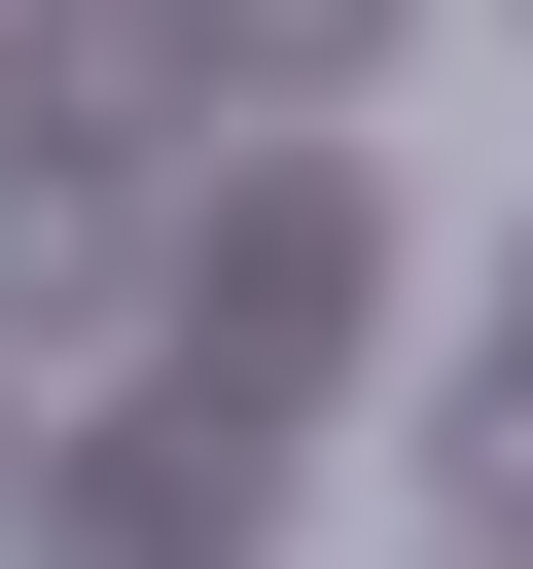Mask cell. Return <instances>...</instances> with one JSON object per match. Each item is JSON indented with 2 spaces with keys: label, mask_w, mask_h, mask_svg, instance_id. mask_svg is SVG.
<instances>
[{
  "label": "cell",
  "mask_w": 533,
  "mask_h": 569,
  "mask_svg": "<svg viewBox=\"0 0 533 569\" xmlns=\"http://www.w3.org/2000/svg\"><path fill=\"white\" fill-rule=\"evenodd\" d=\"M320 356H391V213L355 178H213V427H284Z\"/></svg>",
  "instance_id": "cell-1"
},
{
  "label": "cell",
  "mask_w": 533,
  "mask_h": 569,
  "mask_svg": "<svg viewBox=\"0 0 533 569\" xmlns=\"http://www.w3.org/2000/svg\"><path fill=\"white\" fill-rule=\"evenodd\" d=\"M249 498H284V427H213V391H142L107 462H36V569H249Z\"/></svg>",
  "instance_id": "cell-2"
},
{
  "label": "cell",
  "mask_w": 533,
  "mask_h": 569,
  "mask_svg": "<svg viewBox=\"0 0 533 569\" xmlns=\"http://www.w3.org/2000/svg\"><path fill=\"white\" fill-rule=\"evenodd\" d=\"M178 107H213V71H178V0H0V142H107V178H142Z\"/></svg>",
  "instance_id": "cell-3"
},
{
  "label": "cell",
  "mask_w": 533,
  "mask_h": 569,
  "mask_svg": "<svg viewBox=\"0 0 533 569\" xmlns=\"http://www.w3.org/2000/svg\"><path fill=\"white\" fill-rule=\"evenodd\" d=\"M0 356H142V213H107V178H71V213L0 178Z\"/></svg>",
  "instance_id": "cell-4"
},
{
  "label": "cell",
  "mask_w": 533,
  "mask_h": 569,
  "mask_svg": "<svg viewBox=\"0 0 533 569\" xmlns=\"http://www.w3.org/2000/svg\"><path fill=\"white\" fill-rule=\"evenodd\" d=\"M391 36H426V0H178L213 107H391Z\"/></svg>",
  "instance_id": "cell-5"
},
{
  "label": "cell",
  "mask_w": 533,
  "mask_h": 569,
  "mask_svg": "<svg viewBox=\"0 0 533 569\" xmlns=\"http://www.w3.org/2000/svg\"><path fill=\"white\" fill-rule=\"evenodd\" d=\"M497 356H533V249H497Z\"/></svg>",
  "instance_id": "cell-6"
}]
</instances>
